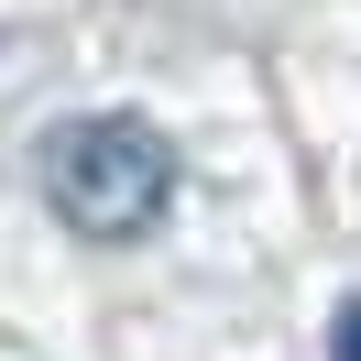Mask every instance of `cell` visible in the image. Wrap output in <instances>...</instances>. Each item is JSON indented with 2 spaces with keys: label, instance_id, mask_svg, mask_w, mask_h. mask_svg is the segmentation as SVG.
Segmentation results:
<instances>
[{
  "label": "cell",
  "instance_id": "cell-1",
  "mask_svg": "<svg viewBox=\"0 0 361 361\" xmlns=\"http://www.w3.org/2000/svg\"><path fill=\"white\" fill-rule=\"evenodd\" d=\"M44 208L77 241H142L176 208V142L132 110H88L44 142Z\"/></svg>",
  "mask_w": 361,
  "mask_h": 361
},
{
  "label": "cell",
  "instance_id": "cell-2",
  "mask_svg": "<svg viewBox=\"0 0 361 361\" xmlns=\"http://www.w3.org/2000/svg\"><path fill=\"white\" fill-rule=\"evenodd\" d=\"M329 361H361V295H350V307L329 317Z\"/></svg>",
  "mask_w": 361,
  "mask_h": 361
}]
</instances>
